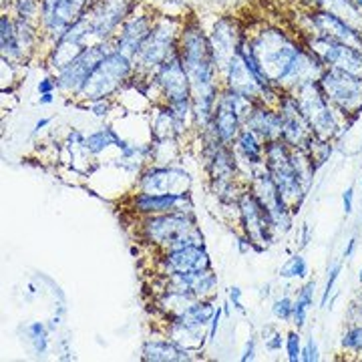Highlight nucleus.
I'll return each instance as SVG.
<instances>
[{
    "mask_svg": "<svg viewBox=\"0 0 362 362\" xmlns=\"http://www.w3.org/2000/svg\"><path fill=\"white\" fill-rule=\"evenodd\" d=\"M161 274H177V272H195L211 268V259L206 252L204 244H194V246L180 247L165 252V256L159 259Z\"/></svg>",
    "mask_w": 362,
    "mask_h": 362,
    "instance_id": "obj_17",
    "label": "nucleus"
},
{
    "mask_svg": "<svg viewBox=\"0 0 362 362\" xmlns=\"http://www.w3.org/2000/svg\"><path fill=\"white\" fill-rule=\"evenodd\" d=\"M26 334L33 342V349L37 354H45L49 346V337H47V326L42 322H30L26 326Z\"/></svg>",
    "mask_w": 362,
    "mask_h": 362,
    "instance_id": "obj_30",
    "label": "nucleus"
},
{
    "mask_svg": "<svg viewBox=\"0 0 362 362\" xmlns=\"http://www.w3.org/2000/svg\"><path fill=\"white\" fill-rule=\"evenodd\" d=\"M218 288V276L211 268L195 272H177L165 276V290L185 292L195 298L211 296Z\"/></svg>",
    "mask_w": 362,
    "mask_h": 362,
    "instance_id": "obj_16",
    "label": "nucleus"
},
{
    "mask_svg": "<svg viewBox=\"0 0 362 362\" xmlns=\"http://www.w3.org/2000/svg\"><path fill=\"white\" fill-rule=\"evenodd\" d=\"M356 354H358V358H361V361H362V350H361V352H356Z\"/></svg>",
    "mask_w": 362,
    "mask_h": 362,
    "instance_id": "obj_49",
    "label": "nucleus"
},
{
    "mask_svg": "<svg viewBox=\"0 0 362 362\" xmlns=\"http://www.w3.org/2000/svg\"><path fill=\"white\" fill-rule=\"evenodd\" d=\"M294 95L302 107V113L310 123L312 133L322 141H330L332 137H337L340 133V121H338L340 111L326 99L320 83L312 81L308 85L294 90Z\"/></svg>",
    "mask_w": 362,
    "mask_h": 362,
    "instance_id": "obj_5",
    "label": "nucleus"
},
{
    "mask_svg": "<svg viewBox=\"0 0 362 362\" xmlns=\"http://www.w3.org/2000/svg\"><path fill=\"white\" fill-rule=\"evenodd\" d=\"M133 209L143 216H159L169 211L192 214L189 194H137L133 197Z\"/></svg>",
    "mask_w": 362,
    "mask_h": 362,
    "instance_id": "obj_18",
    "label": "nucleus"
},
{
    "mask_svg": "<svg viewBox=\"0 0 362 362\" xmlns=\"http://www.w3.org/2000/svg\"><path fill=\"white\" fill-rule=\"evenodd\" d=\"M153 30V21H151V16H147V14H141V16H135V18H131L127 21L123 28H121V35H119V39H117V49L115 51L123 52V54H127V57H135L139 49H141V45L145 42V39L149 37V33Z\"/></svg>",
    "mask_w": 362,
    "mask_h": 362,
    "instance_id": "obj_22",
    "label": "nucleus"
},
{
    "mask_svg": "<svg viewBox=\"0 0 362 362\" xmlns=\"http://www.w3.org/2000/svg\"><path fill=\"white\" fill-rule=\"evenodd\" d=\"M286 356L290 362H300V354H302V338H300V330H292L286 334Z\"/></svg>",
    "mask_w": 362,
    "mask_h": 362,
    "instance_id": "obj_33",
    "label": "nucleus"
},
{
    "mask_svg": "<svg viewBox=\"0 0 362 362\" xmlns=\"http://www.w3.org/2000/svg\"><path fill=\"white\" fill-rule=\"evenodd\" d=\"M109 145H117L121 151H125L129 147V143L123 141L111 127H101L95 133H90L89 137H85V149L89 151L90 156H99Z\"/></svg>",
    "mask_w": 362,
    "mask_h": 362,
    "instance_id": "obj_27",
    "label": "nucleus"
},
{
    "mask_svg": "<svg viewBox=\"0 0 362 362\" xmlns=\"http://www.w3.org/2000/svg\"><path fill=\"white\" fill-rule=\"evenodd\" d=\"M314 292H316V280H310L298 290V296L294 300V312H292V324L298 330L304 328L308 312H310L312 304H314Z\"/></svg>",
    "mask_w": 362,
    "mask_h": 362,
    "instance_id": "obj_28",
    "label": "nucleus"
},
{
    "mask_svg": "<svg viewBox=\"0 0 362 362\" xmlns=\"http://www.w3.org/2000/svg\"><path fill=\"white\" fill-rule=\"evenodd\" d=\"M292 312H294V300L290 296H280L272 304V314L282 320V322H292Z\"/></svg>",
    "mask_w": 362,
    "mask_h": 362,
    "instance_id": "obj_31",
    "label": "nucleus"
},
{
    "mask_svg": "<svg viewBox=\"0 0 362 362\" xmlns=\"http://www.w3.org/2000/svg\"><path fill=\"white\" fill-rule=\"evenodd\" d=\"M256 103L247 101L246 97H242L240 93L232 89H226L218 97L216 103V111H214V119L207 131L218 137L221 143L235 141L238 133L242 131V125L246 123L247 115L252 111V107Z\"/></svg>",
    "mask_w": 362,
    "mask_h": 362,
    "instance_id": "obj_8",
    "label": "nucleus"
},
{
    "mask_svg": "<svg viewBox=\"0 0 362 362\" xmlns=\"http://www.w3.org/2000/svg\"><path fill=\"white\" fill-rule=\"evenodd\" d=\"M244 127L254 131L264 143L274 141L282 135V115L278 109H272L266 103H256L252 107Z\"/></svg>",
    "mask_w": 362,
    "mask_h": 362,
    "instance_id": "obj_21",
    "label": "nucleus"
},
{
    "mask_svg": "<svg viewBox=\"0 0 362 362\" xmlns=\"http://www.w3.org/2000/svg\"><path fill=\"white\" fill-rule=\"evenodd\" d=\"M308 23L312 25V33L316 35H326L330 39L342 40L346 45H352L362 51V30L350 26L344 18H340L338 14L330 11L316 8L314 13L308 14Z\"/></svg>",
    "mask_w": 362,
    "mask_h": 362,
    "instance_id": "obj_14",
    "label": "nucleus"
},
{
    "mask_svg": "<svg viewBox=\"0 0 362 362\" xmlns=\"http://www.w3.org/2000/svg\"><path fill=\"white\" fill-rule=\"evenodd\" d=\"M90 111L97 117H105L107 111H109V101L107 99H101V101H93L90 103Z\"/></svg>",
    "mask_w": 362,
    "mask_h": 362,
    "instance_id": "obj_42",
    "label": "nucleus"
},
{
    "mask_svg": "<svg viewBox=\"0 0 362 362\" xmlns=\"http://www.w3.org/2000/svg\"><path fill=\"white\" fill-rule=\"evenodd\" d=\"M235 151L238 156H242V159L246 161L250 168H254V171L264 165V143L259 139L254 131L244 129L238 133L235 137Z\"/></svg>",
    "mask_w": 362,
    "mask_h": 362,
    "instance_id": "obj_25",
    "label": "nucleus"
},
{
    "mask_svg": "<svg viewBox=\"0 0 362 362\" xmlns=\"http://www.w3.org/2000/svg\"><path fill=\"white\" fill-rule=\"evenodd\" d=\"M342 207H344V214H346V216L352 214V207H354V187H349V189L342 194Z\"/></svg>",
    "mask_w": 362,
    "mask_h": 362,
    "instance_id": "obj_39",
    "label": "nucleus"
},
{
    "mask_svg": "<svg viewBox=\"0 0 362 362\" xmlns=\"http://www.w3.org/2000/svg\"><path fill=\"white\" fill-rule=\"evenodd\" d=\"M189 173L180 168H151L139 180V189L145 194H185Z\"/></svg>",
    "mask_w": 362,
    "mask_h": 362,
    "instance_id": "obj_15",
    "label": "nucleus"
},
{
    "mask_svg": "<svg viewBox=\"0 0 362 362\" xmlns=\"http://www.w3.org/2000/svg\"><path fill=\"white\" fill-rule=\"evenodd\" d=\"M238 209L244 226V235L256 252H264L270 244H274V221L268 207L259 202L258 195L252 189L238 195Z\"/></svg>",
    "mask_w": 362,
    "mask_h": 362,
    "instance_id": "obj_9",
    "label": "nucleus"
},
{
    "mask_svg": "<svg viewBox=\"0 0 362 362\" xmlns=\"http://www.w3.org/2000/svg\"><path fill=\"white\" fill-rule=\"evenodd\" d=\"M192 350L185 349L173 338H161V340H147L143 344L141 358L147 362H183L192 361Z\"/></svg>",
    "mask_w": 362,
    "mask_h": 362,
    "instance_id": "obj_23",
    "label": "nucleus"
},
{
    "mask_svg": "<svg viewBox=\"0 0 362 362\" xmlns=\"http://www.w3.org/2000/svg\"><path fill=\"white\" fill-rule=\"evenodd\" d=\"M306 47L320 57L324 66H337V69H342L346 73L362 77L361 49L346 45L342 40L330 39L326 35H316V33H312L310 37L306 39Z\"/></svg>",
    "mask_w": 362,
    "mask_h": 362,
    "instance_id": "obj_10",
    "label": "nucleus"
},
{
    "mask_svg": "<svg viewBox=\"0 0 362 362\" xmlns=\"http://www.w3.org/2000/svg\"><path fill=\"white\" fill-rule=\"evenodd\" d=\"M54 99H52V93H45L40 95V105H51Z\"/></svg>",
    "mask_w": 362,
    "mask_h": 362,
    "instance_id": "obj_45",
    "label": "nucleus"
},
{
    "mask_svg": "<svg viewBox=\"0 0 362 362\" xmlns=\"http://www.w3.org/2000/svg\"><path fill=\"white\" fill-rule=\"evenodd\" d=\"M180 57L185 75L192 85V101L195 99H218L216 85V57L211 42L197 25H187L181 30Z\"/></svg>",
    "mask_w": 362,
    "mask_h": 362,
    "instance_id": "obj_1",
    "label": "nucleus"
},
{
    "mask_svg": "<svg viewBox=\"0 0 362 362\" xmlns=\"http://www.w3.org/2000/svg\"><path fill=\"white\" fill-rule=\"evenodd\" d=\"M42 23L54 39H61L65 30L81 16H85V6L89 0H40Z\"/></svg>",
    "mask_w": 362,
    "mask_h": 362,
    "instance_id": "obj_13",
    "label": "nucleus"
},
{
    "mask_svg": "<svg viewBox=\"0 0 362 362\" xmlns=\"http://www.w3.org/2000/svg\"><path fill=\"white\" fill-rule=\"evenodd\" d=\"M354 2H356V4H358V6L362 8V0H354Z\"/></svg>",
    "mask_w": 362,
    "mask_h": 362,
    "instance_id": "obj_47",
    "label": "nucleus"
},
{
    "mask_svg": "<svg viewBox=\"0 0 362 362\" xmlns=\"http://www.w3.org/2000/svg\"><path fill=\"white\" fill-rule=\"evenodd\" d=\"M109 47L101 42V45H95V47H87L83 49V52L75 57L69 65H65L59 71V78H57V85L63 90H78L85 87L87 78L93 75V71L99 66V63L103 61L105 57L109 54Z\"/></svg>",
    "mask_w": 362,
    "mask_h": 362,
    "instance_id": "obj_12",
    "label": "nucleus"
},
{
    "mask_svg": "<svg viewBox=\"0 0 362 362\" xmlns=\"http://www.w3.org/2000/svg\"><path fill=\"white\" fill-rule=\"evenodd\" d=\"M358 280H361V284H362V268H361V274H358Z\"/></svg>",
    "mask_w": 362,
    "mask_h": 362,
    "instance_id": "obj_48",
    "label": "nucleus"
},
{
    "mask_svg": "<svg viewBox=\"0 0 362 362\" xmlns=\"http://www.w3.org/2000/svg\"><path fill=\"white\" fill-rule=\"evenodd\" d=\"M250 47H252L254 57L258 59L264 75L278 89H282V83L290 66L298 57V52L304 49V45L290 39L286 33L276 30V28L262 30L256 39L250 40Z\"/></svg>",
    "mask_w": 362,
    "mask_h": 362,
    "instance_id": "obj_3",
    "label": "nucleus"
},
{
    "mask_svg": "<svg viewBox=\"0 0 362 362\" xmlns=\"http://www.w3.org/2000/svg\"><path fill=\"white\" fill-rule=\"evenodd\" d=\"M141 232L149 244L163 247L165 252L204 242V233L195 226L194 214L169 211L159 216H147L143 220Z\"/></svg>",
    "mask_w": 362,
    "mask_h": 362,
    "instance_id": "obj_4",
    "label": "nucleus"
},
{
    "mask_svg": "<svg viewBox=\"0 0 362 362\" xmlns=\"http://www.w3.org/2000/svg\"><path fill=\"white\" fill-rule=\"evenodd\" d=\"M320 361V349L318 342L314 338H308L306 344H302V354H300V362H318Z\"/></svg>",
    "mask_w": 362,
    "mask_h": 362,
    "instance_id": "obj_37",
    "label": "nucleus"
},
{
    "mask_svg": "<svg viewBox=\"0 0 362 362\" xmlns=\"http://www.w3.org/2000/svg\"><path fill=\"white\" fill-rule=\"evenodd\" d=\"M216 306L211 302H207L204 298L195 300L194 304H189L183 312H180L177 316L169 318L171 324L185 328V330H197V332H204V328L209 326L211 318L216 316Z\"/></svg>",
    "mask_w": 362,
    "mask_h": 362,
    "instance_id": "obj_24",
    "label": "nucleus"
},
{
    "mask_svg": "<svg viewBox=\"0 0 362 362\" xmlns=\"http://www.w3.org/2000/svg\"><path fill=\"white\" fill-rule=\"evenodd\" d=\"M264 157H266L264 165L272 175V180L278 185L286 204L296 214L310 185L306 183L302 171L298 169L292 147L286 145L282 139H274L264 145Z\"/></svg>",
    "mask_w": 362,
    "mask_h": 362,
    "instance_id": "obj_2",
    "label": "nucleus"
},
{
    "mask_svg": "<svg viewBox=\"0 0 362 362\" xmlns=\"http://www.w3.org/2000/svg\"><path fill=\"white\" fill-rule=\"evenodd\" d=\"M131 0H99L89 14L93 35L101 40L107 39L127 16Z\"/></svg>",
    "mask_w": 362,
    "mask_h": 362,
    "instance_id": "obj_19",
    "label": "nucleus"
},
{
    "mask_svg": "<svg viewBox=\"0 0 362 362\" xmlns=\"http://www.w3.org/2000/svg\"><path fill=\"white\" fill-rule=\"evenodd\" d=\"M49 123H51V119H40L39 123L35 125V133H39L40 129H45V127H47Z\"/></svg>",
    "mask_w": 362,
    "mask_h": 362,
    "instance_id": "obj_46",
    "label": "nucleus"
},
{
    "mask_svg": "<svg viewBox=\"0 0 362 362\" xmlns=\"http://www.w3.org/2000/svg\"><path fill=\"white\" fill-rule=\"evenodd\" d=\"M340 270H342V264H334V266H332V270L328 272L330 276H328V280H326V288H324V292H322L320 306H328V298H330V294L334 292V286H337V280H338V276H340Z\"/></svg>",
    "mask_w": 362,
    "mask_h": 362,
    "instance_id": "obj_36",
    "label": "nucleus"
},
{
    "mask_svg": "<svg viewBox=\"0 0 362 362\" xmlns=\"http://www.w3.org/2000/svg\"><path fill=\"white\" fill-rule=\"evenodd\" d=\"M14 28H16V39H18V45H21L23 52L30 51L33 49V42H35V30H33L30 23L16 18Z\"/></svg>",
    "mask_w": 362,
    "mask_h": 362,
    "instance_id": "obj_32",
    "label": "nucleus"
},
{
    "mask_svg": "<svg viewBox=\"0 0 362 362\" xmlns=\"http://www.w3.org/2000/svg\"><path fill=\"white\" fill-rule=\"evenodd\" d=\"M133 73V61L131 57L119 51H111L99 66L93 71V75L87 78L85 87L78 90V95L87 101H101L107 99L113 90L121 87L123 81H127Z\"/></svg>",
    "mask_w": 362,
    "mask_h": 362,
    "instance_id": "obj_6",
    "label": "nucleus"
},
{
    "mask_svg": "<svg viewBox=\"0 0 362 362\" xmlns=\"http://www.w3.org/2000/svg\"><path fill=\"white\" fill-rule=\"evenodd\" d=\"M0 47H2V59L4 63H13V61H18L25 52L18 45V39H16V28H14V23L4 14L0 18Z\"/></svg>",
    "mask_w": 362,
    "mask_h": 362,
    "instance_id": "obj_26",
    "label": "nucleus"
},
{
    "mask_svg": "<svg viewBox=\"0 0 362 362\" xmlns=\"http://www.w3.org/2000/svg\"><path fill=\"white\" fill-rule=\"evenodd\" d=\"M278 276L284 278V280H296V278H306L308 276V262L302 254H294L290 258L286 259L284 264L280 266L278 270Z\"/></svg>",
    "mask_w": 362,
    "mask_h": 362,
    "instance_id": "obj_29",
    "label": "nucleus"
},
{
    "mask_svg": "<svg viewBox=\"0 0 362 362\" xmlns=\"http://www.w3.org/2000/svg\"><path fill=\"white\" fill-rule=\"evenodd\" d=\"M39 11H42V4H39V0H16V14L21 21L30 23Z\"/></svg>",
    "mask_w": 362,
    "mask_h": 362,
    "instance_id": "obj_34",
    "label": "nucleus"
},
{
    "mask_svg": "<svg viewBox=\"0 0 362 362\" xmlns=\"http://www.w3.org/2000/svg\"><path fill=\"white\" fill-rule=\"evenodd\" d=\"M256 358V338L250 337V340L246 342V349L242 352V361L247 362V361H254Z\"/></svg>",
    "mask_w": 362,
    "mask_h": 362,
    "instance_id": "obj_40",
    "label": "nucleus"
},
{
    "mask_svg": "<svg viewBox=\"0 0 362 362\" xmlns=\"http://www.w3.org/2000/svg\"><path fill=\"white\" fill-rule=\"evenodd\" d=\"M262 337H264V342H266V349L270 350V352L282 350V346H284L286 338H282V334L274 326H266L262 330Z\"/></svg>",
    "mask_w": 362,
    "mask_h": 362,
    "instance_id": "obj_35",
    "label": "nucleus"
},
{
    "mask_svg": "<svg viewBox=\"0 0 362 362\" xmlns=\"http://www.w3.org/2000/svg\"><path fill=\"white\" fill-rule=\"evenodd\" d=\"M230 302L233 304V308H238L240 312H244V304H242V290L238 286L230 288Z\"/></svg>",
    "mask_w": 362,
    "mask_h": 362,
    "instance_id": "obj_41",
    "label": "nucleus"
},
{
    "mask_svg": "<svg viewBox=\"0 0 362 362\" xmlns=\"http://www.w3.org/2000/svg\"><path fill=\"white\" fill-rule=\"evenodd\" d=\"M175 51V25L171 21H161L153 25V30L145 39L139 52L133 57V61L135 66L153 71L163 65Z\"/></svg>",
    "mask_w": 362,
    "mask_h": 362,
    "instance_id": "obj_11",
    "label": "nucleus"
},
{
    "mask_svg": "<svg viewBox=\"0 0 362 362\" xmlns=\"http://www.w3.org/2000/svg\"><path fill=\"white\" fill-rule=\"evenodd\" d=\"M220 320H221V308L216 310V316L211 318V322H209V334H207V340L209 342H214L216 340V334H218V328H220Z\"/></svg>",
    "mask_w": 362,
    "mask_h": 362,
    "instance_id": "obj_38",
    "label": "nucleus"
},
{
    "mask_svg": "<svg viewBox=\"0 0 362 362\" xmlns=\"http://www.w3.org/2000/svg\"><path fill=\"white\" fill-rule=\"evenodd\" d=\"M324 95L344 117H356L362 109V77L337 66H326L318 78Z\"/></svg>",
    "mask_w": 362,
    "mask_h": 362,
    "instance_id": "obj_7",
    "label": "nucleus"
},
{
    "mask_svg": "<svg viewBox=\"0 0 362 362\" xmlns=\"http://www.w3.org/2000/svg\"><path fill=\"white\" fill-rule=\"evenodd\" d=\"M54 81L52 78H42L39 83V93L40 95H45V93H52V89H54Z\"/></svg>",
    "mask_w": 362,
    "mask_h": 362,
    "instance_id": "obj_43",
    "label": "nucleus"
},
{
    "mask_svg": "<svg viewBox=\"0 0 362 362\" xmlns=\"http://www.w3.org/2000/svg\"><path fill=\"white\" fill-rule=\"evenodd\" d=\"M354 250H356V238H350V240H349V246L344 247V258H346V259L352 258V254H354Z\"/></svg>",
    "mask_w": 362,
    "mask_h": 362,
    "instance_id": "obj_44",
    "label": "nucleus"
},
{
    "mask_svg": "<svg viewBox=\"0 0 362 362\" xmlns=\"http://www.w3.org/2000/svg\"><path fill=\"white\" fill-rule=\"evenodd\" d=\"M211 51L216 57V65L221 71H226L228 63L238 54V47L242 39H238V28H235V21L232 18H221L214 26V35H211Z\"/></svg>",
    "mask_w": 362,
    "mask_h": 362,
    "instance_id": "obj_20",
    "label": "nucleus"
}]
</instances>
